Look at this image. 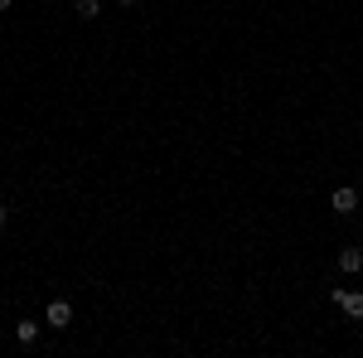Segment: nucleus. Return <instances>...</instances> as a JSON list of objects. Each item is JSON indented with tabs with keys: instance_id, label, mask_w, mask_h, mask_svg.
<instances>
[{
	"instance_id": "1",
	"label": "nucleus",
	"mask_w": 363,
	"mask_h": 358,
	"mask_svg": "<svg viewBox=\"0 0 363 358\" xmlns=\"http://www.w3.org/2000/svg\"><path fill=\"white\" fill-rule=\"evenodd\" d=\"M44 325L68 330V325H73V305H68V301H49V310H44Z\"/></svg>"
},
{
	"instance_id": "2",
	"label": "nucleus",
	"mask_w": 363,
	"mask_h": 358,
	"mask_svg": "<svg viewBox=\"0 0 363 358\" xmlns=\"http://www.w3.org/2000/svg\"><path fill=\"white\" fill-rule=\"evenodd\" d=\"M330 208H335V213H354V208H359V189H349V184L335 189L330 194Z\"/></svg>"
},
{
	"instance_id": "3",
	"label": "nucleus",
	"mask_w": 363,
	"mask_h": 358,
	"mask_svg": "<svg viewBox=\"0 0 363 358\" xmlns=\"http://www.w3.org/2000/svg\"><path fill=\"white\" fill-rule=\"evenodd\" d=\"M330 301L335 305H344L354 320H363V296H354V291H330Z\"/></svg>"
},
{
	"instance_id": "4",
	"label": "nucleus",
	"mask_w": 363,
	"mask_h": 358,
	"mask_svg": "<svg viewBox=\"0 0 363 358\" xmlns=\"http://www.w3.org/2000/svg\"><path fill=\"white\" fill-rule=\"evenodd\" d=\"M339 272H363V247H344L339 252Z\"/></svg>"
},
{
	"instance_id": "5",
	"label": "nucleus",
	"mask_w": 363,
	"mask_h": 358,
	"mask_svg": "<svg viewBox=\"0 0 363 358\" xmlns=\"http://www.w3.org/2000/svg\"><path fill=\"white\" fill-rule=\"evenodd\" d=\"M73 10H78V20H97L102 15V0H73Z\"/></svg>"
},
{
	"instance_id": "6",
	"label": "nucleus",
	"mask_w": 363,
	"mask_h": 358,
	"mask_svg": "<svg viewBox=\"0 0 363 358\" xmlns=\"http://www.w3.org/2000/svg\"><path fill=\"white\" fill-rule=\"evenodd\" d=\"M15 339H20V344H34V339H39V325H34V320H20V325H15Z\"/></svg>"
},
{
	"instance_id": "7",
	"label": "nucleus",
	"mask_w": 363,
	"mask_h": 358,
	"mask_svg": "<svg viewBox=\"0 0 363 358\" xmlns=\"http://www.w3.org/2000/svg\"><path fill=\"white\" fill-rule=\"evenodd\" d=\"M5 223H10V208H5V203H0V228H5Z\"/></svg>"
},
{
	"instance_id": "8",
	"label": "nucleus",
	"mask_w": 363,
	"mask_h": 358,
	"mask_svg": "<svg viewBox=\"0 0 363 358\" xmlns=\"http://www.w3.org/2000/svg\"><path fill=\"white\" fill-rule=\"evenodd\" d=\"M10 5H15V0H0V15H5V10H10Z\"/></svg>"
},
{
	"instance_id": "9",
	"label": "nucleus",
	"mask_w": 363,
	"mask_h": 358,
	"mask_svg": "<svg viewBox=\"0 0 363 358\" xmlns=\"http://www.w3.org/2000/svg\"><path fill=\"white\" fill-rule=\"evenodd\" d=\"M121 5H136V0H121Z\"/></svg>"
}]
</instances>
